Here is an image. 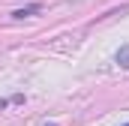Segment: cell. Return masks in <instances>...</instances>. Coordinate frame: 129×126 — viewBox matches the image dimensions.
I'll return each instance as SVG.
<instances>
[{"label": "cell", "instance_id": "cell-2", "mask_svg": "<svg viewBox=\"0 0 129 126\" xmlns=\"http://www.w3.org/2000/svg\"><path fill=\"white\" fill-rule=\"evenodd\" d=\"M114 60H117V66H123V69H129V45H120V48H117Z\"/></svg>", "mask_w": 129, "mask_h": 126}, {"label": "cell", "instance_id": "cell-1", "mask_svg": "<svg viewBox=\"0 0 129 126\" xmlns=\"http://www.w3.org/2000/svg\"><path fill=\"white\" fill-rule=\"evenodd\" d=\"M39 9H42L39 3H30V6H21V9H15V12H12V18H18V21H21V18H30V15H36Z\"/></svg>", "mask_w": 129, "mask_h": 126}, {"label": "cell", "instance_id": "cell-3", "mask_svg": "<svg viewBox=\"0 0 129 126\" xmlns=\"http://www.w3.org/2000/svg\"><path fill=\"white\" fill-rule=\"evenodd\" d=\"M123 126H129V123H123Z\"/></svg>", "mask_w": 129, "mask_h": 126}]
</instances>
